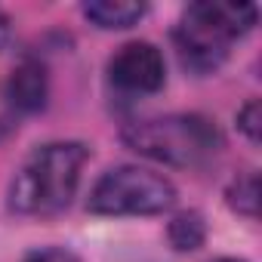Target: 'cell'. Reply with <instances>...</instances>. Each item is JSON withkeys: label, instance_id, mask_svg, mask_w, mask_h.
Listing matches in <instances>:
<instances>
[{"label": "cell", "instance_id": "6da1fadb", "mask_svg": "<svg viewBox=\"0 0 262 262\" xmlns=\"http://www.w3.org/2000/svg\"><path fill=\"white\" fill-rule=\"evenodd\" d=\"M90 151L80 142H53L37 148L10 185V207L25 216H53L65 210L77 191Z\"/></svg>", "mask_w": 262, "mask_h": 262}, {"label": "cell", "instance_id": "7a4b0ae2", "mask_svg": "<svg viewBox=\"0 0 262 262\" xmlns=\"http://www.w3.org/2000/svg\"><path fill=\"white\" fill-rule=\"evenodd\" d=\"M253 25V4H191L176 28V50L182 65L198 74L216 71L225 62L231 40L247 34Z\"/></svg>", "mask_w": 262, "mask_h": 262}, {"label": "cell", "instance_id": "3957f363", "mask_svg": "<svg viewBox=\"0 0 262 262\" xmlns=\"http://www.w3.org/2000/svg\"><path fill=\"white\" fill-rule=\"evenodd\" d=\"M123 142L151 161L173 167H198L222 145L219 129L201 114H167L129 123L123 129Z\"/></svg>", "mask_w": 262, "mask_h": 262}, {"label": "cell", "instance_id": "277c9868", "mask_svg": "<svg viewBox=\"0 0 262 262\" xmlns=\"http://www.w3.org/2000/svg\"><path fill=\"white\" fill-rule=\"evenodd\" d=\"M176 188L161 173L142 167H114L90 191V210L99 216H155L170 210Z\"/></svg>", "mask_w": 262, "mask_h": 262}, {"label": "cell", "instance_id": "5b68a950", "mask_svg": "<svg viewBox=\"0 0 262 262\" xmlns=\"http://www.w3.org/2000/svg\"><path fill=\"white\" fill-rule=\"evenodd\" d=\"M108 74H111V83L126 93H158L164 86L167 68H164V56L155 43L133 40V43H123L111 56Z\"/></svg>", "mask_w": 262, "mask_h": 262}, {"label": "cell", "instance_id": "8992f818", "mask_svg": "<svg viewBox=\"0 0 262 262\" xmlns=\"http://www.w3.org/2000/svg\"><path fill=\"white\" fill-rule=\"evenodd\" d=\"M7 99L19 111H37L47 102V71L40 62H22L13 68L10 83H7Z\"/></svg>", "mask_w": 262, "mask_h": 262}, {"label": "cell", "instance_id": "52a82bcc", "mask_svg": "<svg viewBox=\"0 0 262 262\" xmlns=\"http://www.w3.org/2000/svg\"><path fill=\"white\" fill-rule=\"evenodd\" d=\"M83 16L99 28H129L145 16V7L133 0H93L83 7Z\"/></svg>", "mask_w": 262, "mask_h": 262}, {"label": "cell", "instance_id": "ba28073f", "mask_svg": "<svg viewBox=\"0 0 262 262\" xmlns=\"http://www.w3.org/2000/svg\"><path fill=\"white\" fill-rule=\"evenodd\" d=\"M170 241L176 250H198L204 244V222L198 213H182L170 222Z\"/></svg>", "mask_w": 262, "mask_h": 262}, {"label": "cell", "instance_id": "9c48e42d", "mask_svg": "<svg viewBox=\"0 0 262 262\" xmlns=\"http://www.w3.org/2000/svg\"><path fill=\"white\" fill-rule=\"evenodd\" d=\"M228 204L244 216H256V210H259V176L247 173V176L234 179L228 188Z\"/></svg>", "mask_w": 262, "mask_h": 262}, {"label": "cell", "instance_id": "30bf717a", "mask_svg": "<svg viewBox=\"0 0 262 262\" xmlns=\"http://www.w3.org/2000/svg\"><path fill=\"white\" fill-rule=\"evenodd\" d=\"M237 126L250 136V142H259V102H247L237 114Z\"/></svg>", "mask_w": 262, "mask_h": 262}, {"label": "cell", "instance_id": "8fae6325", "mask_svg": "<svg viewBox=\"0 0 262 262\" xmlns=\"http://www.w3.org/2000/svg\"><path fill=\"white\" fill-rule=\"evenodd\" d=\"M25 262H80V259L68 250H40V253H31Z\"/></svg>", "mask_w": 262, "mask_h": 262}, {"label": "cell", "instance_id": "7c38bea8", "mask_svg": "<svg viewBox=\"0 0 262 262\" xmlns=\"http://www.w3.org/2000/svg\"><path fill=\"white\" fill-rule=\"evenodd\" d=\"M10 40V19L0 13V50H4V43Z\"/></svg>", "mask_w": 262, "mask_h": 262}, {"label": "cell", "instance_id": "4fadbf2b", "mask_svg": "<svg viewBox=\"0 0 262 262\" xmlns=\"http://www.w3.org/2000/svg\"><path fill=\"white\" fill-rule=\"evenodd\" d=\"M219 262H237V259H219Z\"/></svg>", "mask_w": 262, "mask_h": 262}]
</instances>
